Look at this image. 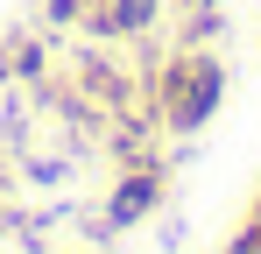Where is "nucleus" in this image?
I'll return each mask as SVG.
<instances>
[{"label": "nucleus", "mask_w": 261, "mask_h": 254, "mask_svg": "<svg viewBox=\"0 0 261 254\" xmlns=\"http://www.w3.org/2000/svg\"><path fill=\"white\" fill-rule=\"evenodd\" d=\"M155 7L163 0H99L92 7V36H141L155 21Z\"/></svg>", "instance_id": "obj_2"}, {"label": "nucleus", "mask_w": 261, "mask_h": 254, "mask_svg": "<svg viewBox=\"0 0 261 254\" xmlns=\"http://www.w3.org/2000/svg\"><path fill=\"white\" fill-rule=\"evenodd\" d=\"M219 99H226V71L191 49V57H170L163 78H155V120L170 127V134H198L219 113Z\"/></svg>", "instance_id": "obj_1"}, {"label": "nucleus", "mask_w": 261, "mask_h": 254, "mask_svg": "<svg viewBox=\"0 0 261 254\" xmlns=\"http://www.w3.org/2000/svg\"><path fill=\"white\" fill-rule=\"evenodd\" d=\"M233 254H261V205H254V219L240 226V240H233Z\"/></svg>", "instance_id": "obj_4"}, {"label": "nucleus", "mask_w": 261, "mask_h": 254, "mask_svg": "<svg viewBox=\"0 0 261 254\" xmlns=\"http://www.w3.org/2000/svg\"><path fill=\"white\" fill-rule=\"evenodd\" d=\"M155 191H163V184H155V176H148V169H134L127 184H120V191H113V198H106V226H134V219H141V212L155 205Z\"/></svg>", "instance_id": "obj_3"}]
</instances>
